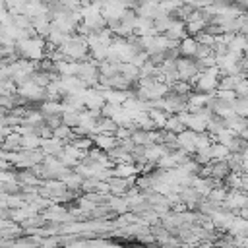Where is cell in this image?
<instances>
[{
  "label": "cell",
  "instance_id": "obj_4",
  "mask_svg": "<svg viewBox=\"0 0 248 248\" xmlns=\"http://www.w3.org/2000/svg\"><path fill=\"white\" fill-rule=\"evenodd\" d=\"M95 141H97V145H99V147H103V149H110V147L114 145V140H112V138H108V136H101V138H97Z\"/></svg>",
  "mask_w": 248,
  "mask_h": 248
},
{
  "label": "cell",
  "instance_id": "obj_6",
  "mask_svg": "<svg viewBox=\"0 0 248 248\" xmlns=\"http://www.w3.org/2000/svg\"><path fill=\"white\" fill-rule=\"evenodd\" d=\"M232 2H234L240 10H244V12H246V4H248V0H232Z\"/></svg>",
  "mask_w": 248,
  "mask_h": 248
},
{
  "label": "cell",
  "instance_id": "obj_3",
  "mask_svg": "<svg viewBox=\"0 0 248 248\" xmlns=\"http://www.w3.org/2000/svg\"><path fill=\"white\" fill-rule=\"evenodd\" d=\"M12 17V23L17 27V29H23V31H27V29H31L33 25H31V19L25 16V14H16V16H10Z\"/></svg>",
  "mask_w": 248,
  "mask_h": 248
},
{
  "label": "cell",
  "instance_id": "obj_5",
  "mask_svg": "<svg viewBox=\"0 0 248 248\" xmlns=\"http://www.w3.org/2000/svg\"><path fill=\"white\" fill-rule=\"evenodd\" d=\"M211 153H213V157L223 159L225 155H229V147H227V145H223V143H219V145H215V147L211 149Z\"/></svg>",
  "mask_w": 248,
  "mask_h": 248
},
{
  "label": "cell",
  "instance_id": "obj_1",
  "mask_svg": "<svg viewBox=\"0 0 248 248\" xmlns=\"http://www.w3.org/2000/svg\"><path fill=\"white\" fill-rule=\"evenodd\" d=\"M196 46H198V43L194 37H184L178 45V54H182L184 58H192L196 54Z\"/></svg>",
  "mask_w": 248,
  "mask_h": 248
},
{
  "label": "cell",
  "instance_id": "obj_2",
  "mask_svg": "<svg viewBox=\"0 0 248 248\" xmlns=\"http://www.w3.org/2000/svg\"><path fill=\"white\" fill-rule=\"evenodd\" d=\"M205 25H207V21H205L203 17H198V19H190V21H186V23H184L188 37H196L200 31H203V27H205Z\"/></svg>",
  "mask_w": 248,
  "mask_h": 248
},
{
  "label": "cell",
  "instance_id": "obj_7",
  "mask_svg": "<svg viewBox=\"0 0 248 248\" xmlns=\"http://www.w3.org/2000/svg\"><path fill=\"white\" fill-rule=\"evenodd\" d=\"M0 2H4V0H0Z\"/></svg>",
  "mask_w": 248,
  "mask_h": 248
}]
</instances>
